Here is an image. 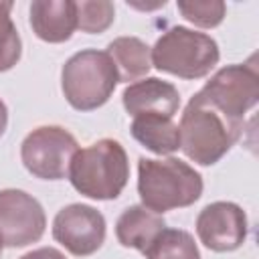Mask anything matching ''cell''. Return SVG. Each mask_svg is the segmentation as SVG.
<instances>
[{"label":"cell","mask_w":259,"mask_h":259,"mask_svg":"<svg viewBox=\"0 0 259 259\" xmlns=\"http://www.w3.org/2000/svg\"><path fill=\"white\" fill-rule=\"evenodd\" d=\"M6 125H8V109H6V103L0 99V138L6 132Z\"/></svg>","instance_id":"cell-21"},{"label":"cell","mask_w":259,"mask_h":259,"mask_svg":"<svg viewBox=\"0 0 259 259\" xmlns=\"http://www.w3.org/2000/svg\"><path fill=\"white\" fill-rule=\"evenodd\" d=\"M180 14L192 22L194 26L200 28H214L223 22L225 14H227V6L221 0H206V2H196V0H180L178 4Z\"/></svg>","instance_id":"cell-19"},{"label":"cell","mask_w":259,"mask_h":259,"mask_svg":"<svg viewBox=\"0 0 259 259\" xmlns=\"http://www.w3.org/2000/svg\"><path fill=\"white\" fill-rule=\"evenodd\" d=\"M164 229H166V223L162 214L152 212L142 204H134L119 214L115 223V237L121 247L146 253L148 247Z\"/></svg>","instance_id":"cell-13"},{"label":"cell","mask_w":259,"mask_h":259,"mask_svg":"<svg viewBox=\"0 0 259 259\" xmlns=\"http://www.w3.org/2000/svg\"><path fill=\"white\" fill-rule=\"evenodd\" d=\"M138 194L142 206L164 214L194 204L202 194V176L178 158H140Z\"/></svg>","instance_id":"cell-2"},{"label":"cell","mask_w":259,"mask_h":259,"mask_svg":"<svg viewBox=\"0 0 259 259\" xmlns=\"http://www.w3.org/2000/svg\"><path fill=\"white\" fill-rule=\"evenodd\" d=\"M127 6H132V8H138V10H152V8H160V6H166V0H160V2H154V4H138V2H127Z\"/></svg>","instance_id":"cell-22"},{"label":"cell","mask_w":259,"mask_h":259,"mask_svg":"<svg viewBox=\"0 0 259 259\" xmlns=\"http://www.w3.org/2000/svg\"><path fill=\"white\" fill-rule=\"evenodd\" d=\"M20 259H67V257L59 249H55V247H40V249L28 251Z\"/></svg>","instance_id":"cell-20"},{"label":"cell","mask_w":259,"mask_h":259,"mask_svg":"<svg viewBox=\"0 0 259 259\" xmlns=\"http://www.w3.org/2000/svg\"><path fill=\"white\" fill-rule=\"evenodd\" d=\"M217 40L186 26L168 28L152 47V67L180 79H202L219 63Z\"/></svg>","instance_id":"cell-4"},{"label":"cell","mask_w":259,"mask_h":259,"mask_svg":"<svg viewBox=\"0 0 259 259\" xmlns=\"http://www.w3.org/2000/svg\"><path fill=\"white\" fill-rule=\"evenodd\" d=\"M12 2H0V73L12 69L22 53L20 34L12 22Z\"/></svg>","instance_id":"cell-18"},{"label":"cell","mask_w":259,"mask_h":259,"mask_svg":"<svg viewBox=\"0 0 259 259\" xmlns=\"http://www.w3.org/2000/svg\"><path fill=\"white\" fill-rule=\"evenodd\" d=\"M2 247H4V241H2V235H0V255H2Z\"/></svg>","instance_id":"cell-23"},{"label":"cell","mask_w":259,"mask_h":259,"mask_svg":"<svg viewBox=\"0 0 259 259\" xmlns=\"http://www.w3.org/2000/svg\"><path fill=\"white\" fill-rule=\"evenodd\" d=\"M247 233V214L235 202H210L196 217V235L200 243L214 253L239 249L245 243Z\"/></svg>","instance_id":"cell-10"},{"label":"cell","mask_w":259,"mask_h":259,"mask_svg":"<svg viewBox=\"0 0 259 259\" xmlns=\"http://www.w3.org/2000/svg\"><path fill=\"white\" fill-rule=\"evenodd\" d=\"M109 59L117 69V77L123 83L144 79L152 69V47L138 36H119L107 45Z\"/></svg>","instance_id":"cell-15"},{"label":"cell","mask_w":259,"mask_h":259,"mask_svg":"<svg viewBox=\"0 0 259 259\" xmlns=\"http://www.w3.org/2000/svg\"><path fill=\"white\" fill-rule=\"evenodd\" d=\"M30 26L45 42H65L77 30V6L73 0H34L30 4Z\"/></svg>","instance_id":"cell-12"},{"label":"cell","mask_w":259,"mask_h":259,"mask_svg":"<svg viewBox=\"0 0 259 259\" xmlns=\"http://www.w3.org/2000/svg\"><path fill=\"white\" fill-rule=\"evenodd\" d=\"M119 83L117 69L105 51L85 49L75 53L61 71V89L77 111H93L107 103Z\"/></svg>","instance_id":"cell-5"},{"label":"cell","mask_w":259,"mask_h":259,"mask_svg":"<svg viewBox=\"0 0 259 259\" xmlns=\"http://www.w3.org/2000/svg\"><path fill=\"white\" fill-rule=\"evenodd\" d=\"M47 217L40 202L18 188L0 190V235L6 247H26L45 235Z\"/></svg>","instance_id":"cell-8"},{"label":"cell","mask_w":259,"mask_h":259,"mask_svg":"<svg viewBox=\"0 0 259 259\" xmlns=\"http://www.w3.org/2000/svg\"><path fill=\"white\" fill-rule=\"evenodd\" d=\"M77 150L79 144L71 132L61 125H40L22 140L20 160L40 180H63Z\"/></svg>","instance_id":"cell-7"},{"label":"cell","mask_w":259,"mask_h":259,"mask_svg":"<svg viewBox=\"0 0 259 259\" xmlns=\"http://www.w3.org/2000/svg\"><path fill=\"white\" fill-rule=\"evenodd\" d=\"M130 132L136 142L148 148L154 154H172L180 148V130L174 117L160 113H142L136 115Z\"/></svg>","instance_id":"cell-14"},{"label":"cell","mask_w":259,"mask_h":259,"mask_svg":"<svg viewBox=\"0 0 259 259\" xmlns=\"http://www.w3.org/2000/svg\"><path fill=\"white\" fill-rule=\"evenodd\" d=\"M77 6V28L87 34L105 32L115 18V6L109 0H81Z\"/></svg>","instance_id":"cell-17"},{"label":"cell","mask_w":259,"mask_h":259,"mask_svg":"<svg viewBox=\"0 0 259 259\" xmlns=\"http://www.w3.org/2000/svg\"><path fill=\"white\" fill-rule=\"evenodd\" d=\"M245 121L233 119L194 95L180 117V150L200 166L217 164L241 138Z\"/></svg>","instance_id":"cell-1"},{"label":"cell","mask_w":259,"mask_h":259,"mask_svg":"<svg viewBox=\"0 0 259 259\" xmlns=\"http://www.w3.org/2000/svg\"><path fill=\"white\" fill-rule=\"evenodd\" d=\"M53 239L75 257H89L105 241V219L89 204L63 206L53 221Z\"/></svg>","instance_id":"cell-9"},{"label":"cell","mask_w":259,"mask_h":259,"mask_svg":"<svg viewBox=\"0 0 259 259\" xmlns=\"http://www.w3.org/2000/svg\"><path fill=\"white\" fill-rule=\"evenodd\" d=\"M144 255L146 259H200L194 237L182 229H164Z\"/></svg>","instance_id":"cell-16"},{"label":"cell","mask_w":259,"mask_h":259,"mask_svg":"<svg viewBox=\"0 0 259 259\" xmlns=\"http://www.w3.org/2000/svg\"><path fill=\"white\" fill-rule=\"evenodd\" d=\"M67 176L79 194L93 200H113L121 194L130 178L127 154L117 140H97L77 150Z\"/></svg>","instance_id":"cell-3"},{"label":"cell","mask_w":259,"mask_h":259,"mask_svg":"<svg viewBox=\"0 0 259 259\" xmlns=\"http://www.w3.org/2000/svg\"><path fill=\"white\" fill-rule=\"evenodd\" d=\"M121 101L125 111L134 117L142 113H160L174 117L180 107V93L170 81L144 77L125 87Z\"/></svg>","instance_id":"cell-11"},{"label":"cell","mask_w":259,"mask_h":259,"mask_svg":"<svg viewBox=\"0 0 259 259\" xmlns=\"http://www.w3.org/2000/svg\"><path fill=\"white\" fill-rule=\"evenodd\" d=\"M196 95L225 115L245 121V115L259 101V71L255 57L249 63H235L219 69Z\"/></svg>","instance_id":"cell-6"}]
</instances>
